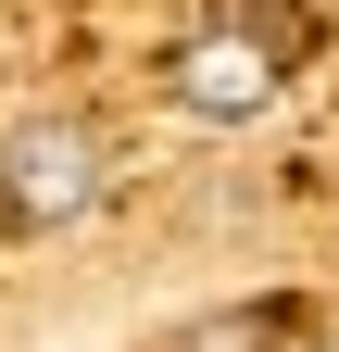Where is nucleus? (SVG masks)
<instances>
[{
  "label": "nucleus",
  "mask_w": 339,
  "mask_h": 352,
  "mask_svg": "<svg viewBox=\"0 0 339 352\" xmlns=\"http://www.w3.org/2000/svg\"><path fill=\"white\" fill-rule=\"evenodd\" d=\"M101 189H113V139H101V126L38 113V126L0 139V227L51 239V227H75V214H101Z\"/></svg>",
  "instance_id": "f257e3e1"
},
{
  "label": "nucleus",
  "mask_w": 339,
  "mask_h": 352,
  "mask_svg": "<svg viewBox=\"0 0 339 352\" xmlns=\"http://www.w3.org/2000/svg\"><path fill=\"white\" fill-rule=\"evenodd\" d=\"M289 25H201L163 51V101H176L189 126H251V113H277L289 101Z\"/></svg>",
  "instance_id": "f03ea898"
},
{
  "label": "nucleus",
  "mask_w": 339,
  "mask_h": 352,
  "mask_svg": "<svg viewBox=\"0 0 339 352\" xmlns=\"http://www.w3.org/2000/svg\"><path fill=\"white\" fill-rule=\"evenodd\" d=\"M151 352H314V302L302 289H251V302H214V315L163 327Z\"/></svg>",
  "instance_id": "7ed1b4c3"
}]
</instances>
